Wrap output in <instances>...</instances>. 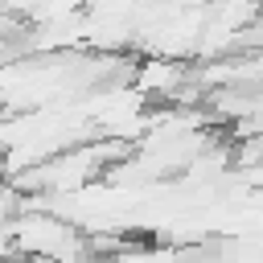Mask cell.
I'll return each mask as SVG.
<instances>
[{
    "mask_svg": "<svg viewBox=\"0 0 263 263\" xmlns=\"http://www.w3.org/2000/svg\"><path fill=\"white\" fill-rule=\"evenodd\" d=\"M144 103L148 99H164V103H181V95L189 90V66L181 58H160L148 53L144 62L132 66V82H127Z\"/></svg>",
    "mask_w": 263,
    "mask_h": 263,
    "instance_id": "6da1fadb",
    "label": "cell"
},
{
    "mask_svg": "<svg viewBox=\"0 0 263 263\" xmlns=\"http://www.w3.org/2000/svg\"><path fill=\"white\" fill-rule=\"evenodd\" d=\"M4 115H8V107H4V103H0V119H4Z\"/></svg>",
    "mask_w": 263,
    "mask_h": 263,
    "instance_id": "7a4b0ae2",
    "label": "cell"
},
{
    "mask_svg": "<svg viewBox=\"0 0 263 263\" xmlns=\"http://www.w3.org/2000/svg\"><path fill=\"white\" fill-rule=\"evenodd\" d=\"M0 177H4V173H0Z\"/></svg>",
    "mask_w": 263,
    "mask_h": 263,
    "instance_id": "3957f363",
    "label": "cell"
}]
</instances>
